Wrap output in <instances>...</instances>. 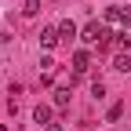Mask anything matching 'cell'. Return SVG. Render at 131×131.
<instances>
[{
	"mask_svg": "<svg viewBox=\"0 0 131 131\" xmlns=\"http://www.w3.org/2000/svg\"><path fill=\"white\" fill-rule=\"evenodd\" d=\"M44 131H62V124H47V127H44Z\"/></svg>",
	"mask_w": 131,
	"mask_h": 131,
	"instance_id": "8fae6325",
	"label": "cell"
},
{
	"mask_svg": "<svg viewBox=\"0 0 131 131\" xmlns=\"http://www.w3.org/2000/svg\"><path fill=\"white\" fill-rule=\"evenodd\" d=\"M33 120H37L40 127H47V124H51V106H37V109H33Z\"/></svg>",
	"mask_w": 131,
	"mask_h": 131,
	"instance_id": "277c9868",
	"label": "cell"
},
{
	"mask_svg": "<svg viewBox=\"0 0 131 131\" xmlns=\"http://www.w3.org/2000/svg\"><path fill=\"white\" fill-rule=\"evenodd\" d=\"M58 37H62V40H73V37H77V26H73L69 18H66V22H58Z\"/></svg>",
	"mask_w": 131,
	"mask_h": 131,
	"instance_id": "8992f818",
	"label": "cell"
},
{
	"mask_svg": "<svg viewBox=\"0 0 131 131\" xmlns=\"http://www.w3.org/2000/svg\"><path fill=\"white\" fill-rule=\"evenodd\" d=\"M113 69H117V73H127V69H131V55H124V51H120L117 58H113Z\"/></svg>",
	"mask_w": 131,
	"mask_h": 131,
	"instance_id": "52a82bcc",
	"label": "cell"
},
{
	"mask_svg": "<svg viewBox=\"0 0 131 131\" xmlns=\"http://www.w3.org/2000/svg\"><path fill=\"white\" fill-rule=\"evenodd\" d=\"M88 66H91V55L80 47V51L73 55V69H77V77H84V73H88Z\"/></svg>",
	"mask_w": 131,
	"mask_h": 131,
	"instance_id": "3957f363",
	"label": "cell"
},
{
	"mask_svg": "<svg viewBox=\"0 0 131 131\" xmlns=\"http://www.w3.org/2000/svg\"><path fill=\"white\" fill-rule=\"evenodd\" d=\"M106 22L131 26V7H124V4H109V7H106Z\"/></svg>",
	"mask_w": 131,
	"mask_h": 131,
	"instance_id": "6da1fadb",
	"label": "cell"
},
{
	"mask_svg": "<svg viewBox=\"0 0 131 131\" xmlns=\"http://www.w3.org/2000/svg\"><path fill=\"white\" fill-rule=\"evenodd\" d=\"M120 113H124V106H120V102H117V106H109V113H106V120H109V124H113V120H120Z\"/></svg>",
	"mask_w": 131,
	"mask_h": 131,
	"instance_id": "9c48e42d",
	"label": "cell"
},
{
	"mask_svg": "<svg viewBox=\"0 0 131 131\" xmlns=\"http://www.w3.org/2000/svg\"><path fill=\"white\" fill-rule=\"evenodd\" d=\"M37 11H40V0H26V4H22V15H29V18H33Z\"/></svg>",
	"mask_w": 131,
	"mask_h": 131,
	"instance_id": "ba28073f",
	"label": "cell"
},
{
	"mask_svg": "<svg viewBox=\"0 0 131 131\" xmlns=\"http://www.w3.org/2000/svg\"><path fill=\"white\" fill-rule=\"evenodd\" d=\"M69 95H73V88H55V106L66 109V106H69Z\"/></svg>",
	"mask_w": 131,
	"mask_h": 131,
	"instance_id": "5b68a950",
	"label": "cell"
},
{
	"mask_svg": "<svg viewBox=\"0 0 131 131\" xmlns=\"http://www.w3.org/2000/svg\"><path fill=\"white\" fill-rule=\"evenodd\" d=\"M58 26H47V29H40V47H47V51H51V47H58Z\"/></svg>",
	"mask_w": 131,
	"mask_h": 131,
	"instance_id": "7a4b0ae2",
	"label": "cell"
},
{
	"mask_svg": "<svg viewBox=\"0 0 131 131\" xmlns=\"http://www.w3.org/2000/svg\"><path fill=\"white\" fill-rule=\"evenodd\" d=\"M91 95H95V98H106V84H102V80H95V84H91Z\"/></svg>",
	"mask_w": 131,
	"mask_h": 131,
	"instance_id": "30bf717a",
	"label": "cell"
}]
</instances>
